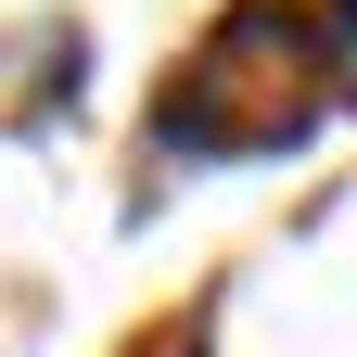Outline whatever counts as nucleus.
Returning <instances> with one entry per match:
<instances>
[{"label":"nucleus","instance_id":"nucleus-1","mask_svg":"<svg viewBox=\"0 0 357 357\" xmlns=\"http://www.w3.org/2000/svg\"><path fill=\"white\" fill-rule=\"evenodd\" d=\"M344 38H357V0H344Z\"/></svg>","mask_w":357,"mask_h":357}]
</instances>
